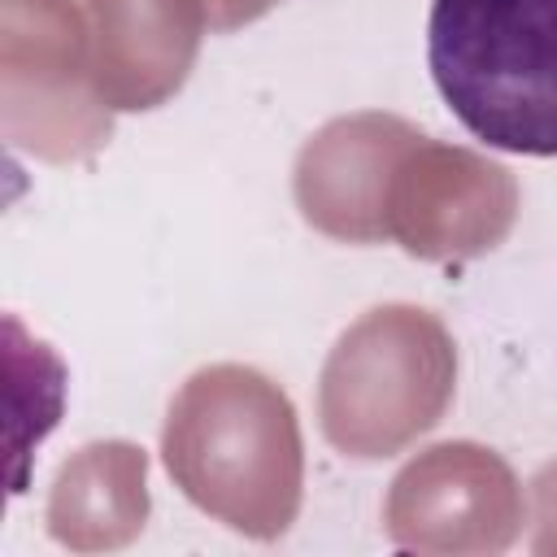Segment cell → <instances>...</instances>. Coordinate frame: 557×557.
Returning <instances> with one entry per match:
<instances>
[{"mask_svg": "<svg viewBox=\"0 0 557 557\" xmlns=\"http://www.w3.org/2000/svg\"><path fill=\"white\" fill-rule=\"evenodd\" d=\"M426 61L470 135L557 157V0H431Z\"/></svg>", "mask_w": 557, "mask_h": 557, "instance_id": "cell-1", "label": "cell"}, {"mask_svg": "<svg viewBox=\"0 0 557 557\" xmlns=\"http://www.w3.org/2000/svg\"><path fill=\"white\" fill-rule=\"evenodd\" d=\"M165 461L170 474L205 505L226 513V496L248 483L252 513L261 522H278L265 505L287 518L296 505V422L283 392H274L261 374L239 366L205 370L187 383V392L170 409L165 426ZM283 527V522H278Z\"/></svg>", "mask_w": 557, "mask_h": 557, "instance_id": "cell-2", "label": "cell"}, {"mask_svg": "<svg viewBox=\"0 0 557 557\" xmlns=\"http://www.w3.org/2000/svg\"><path fill=\"white\" fill-rule=\"evenodd\" d=\"M513 213V187L500 165H487L457 148L418 139L383 196V231L400 235L409 252L448 257L492 248Z\"/></svg>", "mask_w": 557, "mask_h": 557, "instance_id": "cell-4", "label": "cell"}, {"mask_svg": "<svg viewBox=\"0 0 557 557\" xmlns=\"http://www.w3.org/2000/svg\"><path fill=\"white\" fill-rule=\"evenodd\" d=\"M453 383V352L422 309L370 313L326 366V435L361 457L387 453L431 426Z\"/></svg>", "mask_w": 557, "mask_h": 557, "instance_id": "cell-3", "label": "cell"}, {"mask_svg": "<svg viewBox=\"0 0 557 557\" xmlns=\"http://www.w3.org/2000/svg\"><path fill=\"white\" fill-rule=\"evenodd\" d=\"M100 30V91L117 109L170 96L200 39V0H91Z\"/></svg>", "mask_w": 557, "mask_h": 557, "instance_id": "cell-6", "label": "cell"}, {"mask_svg": "<svg viewBox=\"0 0 557 557\" xmlns=\"http://www.w3.org/2000/svg\"><path fill=\"white\" fill-rule=\"evenodd\" d=\"M265 4H270V0H209V22H213L218 30H226V26H239V22L257 17Z\"/></svg>", "mask_w": 557, "mask_h": 557, "instance_id": "cell-7", "label": "cell"}, {"mask_svg": "<svg viewBox=\"0 0 557 557\" xmlns=\"http://www.w3.org/2000/svg\"><path fill=\"white\" fill-rule=\"evenodd\" d=\"M418 135L392 117H352L326 126L300 157V205L309 222L344 239H374L383 231V174Z\"/></svg>", "mask_w": 557, "mask_h": 557, "instance_id": "cell-5", "label": "cell"}]
</instances>
